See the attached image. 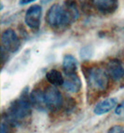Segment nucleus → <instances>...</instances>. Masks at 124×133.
I'll return each mask as SVG.
<instances>
[{
  "label": "nucleus",
  "instance_id": "1",
  "mask_svg": "<svg viewBox=\"0 0 124 133\" xmlns=\"http://www.w3.org/2000/svg\"><path fill=\"white\" fill-rule=\"evenodd\" d=\"M79 10L75 0H66L63 5L53 4L46 14V22L51 29L63 30L77 22Z\"/></svg>",
  "mask_w": 124,
  "mask_h": 133
},
{
  "label": "nucleus",
  "instance_id": "2",
  "mask_svg": "<svg viewBox=\"0 0 124 133\" xmlns=\"http://www.w3.org/2000/svg\"><path fill=\"white\" fill-rule=\"evenodd\" d=\"M30 94L25 90L20 98L11 102L7 111L3 114V121L10 127H18L28 120L32 112Z\"/></svg>",
  "mask_w": 124,
  "mask_h": 133
},
{
  "label": "nucleus",
  "instance_id": "3",
  "mask_svg": "<svg viewBox=\"0 0 124 133\" xmlns=\"http://www.w3.org/2000/svg\"><path fill=\"white\" fill-rule=\"evenodd\" d=\"M88 85L91 89L98 92H104L109 87V76L106 69L92 66L88 68L85 75Z\"/></svg>",
  "mask_w": 124,
  "mask_h": 133
},
{
  "label": "nucleus",
  "instance_id": "4",
  "mask_svg": "<svg viewBox=\"0 0 124 133\" xmlns=\"http://www.w3.org/2000/svg\"><path fill=\"white\" fill-rule=\"evenodd\" d=\"M21 48V40L13 29H6L1 35V53L13 54Z\"/></svg>",
  "mask_w": 124,
  "mask_h": 133
},
{
  "label": "nucleus",
  "instance_id": "5",
  "mask_svg": "<svg viewBox=\"0 0 124 133\" xmlns=\"http://www.w3.org/2000/svg\"><path fill=\"white\" fill-rule=\"evenodd\" d=\"M47 108L51 112L59 111L64 105V98L61 91L55 86H48L44 89Z\"/></svg>",
  "mask_w": 124,
  "mask_h": 133
},
{
  "label": "nucleus",
  "instance_id": "6",
  "mask_svg": "<svg viewBox=\"0 0 124 133\" xmlns=\"http://www.w3.org/2000/svg\"><path fill=\"white\" fill-rule=\"evenodd\" d=\"M42 8L39 5H33L25 12L24 22L32 30H38L41 24Z\"/></svg>",
  "mask_w": 124,
  "mask_h": 133
},
{
  "label": "nucleus",
  "instance_id": "7",
  "mask_svg": "<svg viewBox=\"0 0 124 133\" xmlns=\"http://www.w3.org/2000/svg\"><path fill=\"white\" fill-rule=\"evenodd\" d=\"M91 8L103 15L113 14L119 8V0H89Z\"/></svg>",
  "mask_w": 124,
  "mask_h": 133
},
{
  "label": "nucleus",
  "instance_id": "8",
  "mask_svg": "<svg viewBox=\"0 0 124 133\" xmlns=\"http://www.w3.org/2000/svg\"><path fill=\"white\" fill-rule=\"evenodd\" d=\"M106 71L109 78L115 82H120L124 78V67L117 59H111L106 65Z\"/></svg>",
  "mask_w": 124,
  "mask_h": 133
},
{
  "label": "nucleus",
  "instance_id": "9",
  "mask_svg": "<svg viewBox=\"0 0 124 133\" xmlns=\"http://www.w3.org/2000/svg\"><path fill=\"white\" fill-rule=\"evenodd\" d=\"M66 77L64 78V82L63 84V88L64 90H66L69 93H78L81 89L82 83L81 79L78 76V74H72L66 75Z\"/></svg>",
  "mask_w": 124,
  "mask_h": 133
},
{
  "label": "nucleus",
  "instance_id": "10",
  "mask_svg": "<svg viewBox=\"0 0 124 133\" xmlns=\"http://www.w3.org/2000/svg\"><path fill=\"white\" fill-rule=\"evenodd\" d=\"M29 97H30V102L32 103V106L35 107L36 110L44 111V110L48 109L46 104V100H45L44 90H42L39 88L33 89Z\"/></svg>",
  "mask_w": 124,
  "mask_h": 133
},
{
  "label": "nucleus",
  "instance_id": "11",
  "mask_svg": "<svg viewBox=\"0 0 124 133\" xmlns=\"http://www.w3.org/2000/svg\"><path fill=\"white\" fill-rule=\"evenodd\" d=\"M117 105V100L116 98H106L104 100L101 101L94 106L93 113L97 115H103L107 114L116 108Z\"/></svg>",
  "mask_w": 124,
  "mask_h": 133
},
{
  "label": "nucleus",
  "instance_id": "12",
  "mask_svg": "<svg viewBox=\"0 0 124 133\" xmlns=\"http://www.w3.org/2000/svg\"><path fill=\"white\" fill-rule=\"evenodd\" d=\"M63 69L64 72L66 75H72V74L77 73L78 70V62L77 59L71 54H66L64 55L63 59Z\"/></svg>",
  "mask_w": 124,
  "mask_h": 133
},
{
  "label": "nucleus",
  "instance_id": "13",
  "mask_svg": "<svg viewBox=\"0 0 124 133\" xmlns=\"http://www.w3.org/2000/svg\"><path fill=\"white\" fill-rule=\"evenodd\" d=\"M46 79L49 84L55 87L63 86L64 82V76L60 71H58L56 69H51L49 72H47Z\"/></svg>",
  "mask_w": 124,
  "mask_h": 133
},
{
  "label": "nucleus",
  "instance_id": "14",
  "mask_svg": "<svg viewBox=\"0 0 124 133\" xmlns=\"http://www.w3.org/2000/svg\"><path fill=\"white\" fill-rule=\"evenodd\" d=\"M115 115L120 117H124V101L117 103V107L115 108Z\"/></svg>",
  "mask_w": 124,
  "mask_h": 133
},
{
  "label": "nucleus",
  "instance_id": "15",
  "mask_svg": "<svg viewBox=\"0 0 124 133\" xmlns=\"http://www.w3.org/2000/svg\"><path fill=\"white\" fill-rule=\"evenodd\" d=\"M107 133H124V128L120 125H115L107 130Z\"/></svg>",
  "mask_w": 124,
  "mask_h": 133
},
{
  "label": "nucleus",
  "instance_id": "16",
  "mask_svg": "<svg viewBox=\"0 0 124 133\" xmlns=\"http://www.w3.org/2000/svg\"><path fill=\"white\" fill-rule=\"evenodd\" d=\"M9 127L10 126H9L7 123L2 121V123H1V133H9Z\"/></svg>",
  "mask_w": 124,
  "mask_h": 133
},
{
  "label": "nucleus",
  "instance_id": "17",
  "mask_svg": "<svg viewBox=\"0 0 124 133\" xmlns=\"http://www.w3.org/2000/svg\"><path fill=\"white\" fill-rule=\"evenodd\" d=\"M35 0H20L19 4H20L21 6H25V5H28V4H30V3L35 2Z\"/></svg>",
  "mask_w": 124,
  "mask_h": 133
}]
</instances>
